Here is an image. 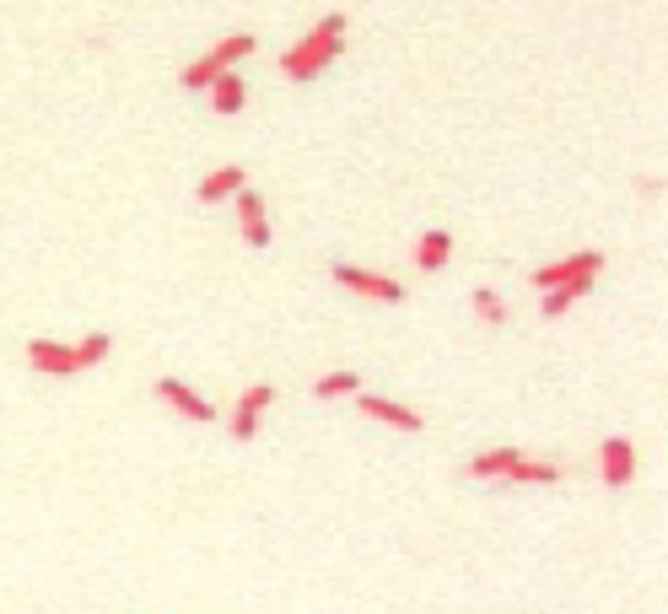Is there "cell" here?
Instances as JSON below:
<instances>
[{"label":"cell","instance_id":"cell-16","mask_svg":"<svg viewBox=\"0 0 668 614\" xmlns=\"http://www.w3.org/2000/svg\"><path fill=\"white\" fill-rule=\"evenodd\" d=\"M350 394H361V378L356 372H330V378L313 383V399H350Z\"/></svg>","mask_w":668,"mask_h":614},{"label":"cell","instance_id":"cell-5","mask_svg":"<svg viewBox=\"0 0 668 614\" xmlns=\"http://www.w3.org/2000/svg\"><path fill=\"white\" fill-rule=\"evenodd\" d=\"M631 474H637V443L604 437V443H599V479H604L609 490H620V485H631Z\"/></svg>","mask_w":668,"mask_h":614},{"label":"cell","instance_id":"cell-13","mask_svg":"<svg viewBox=\"0 0 668 614\" xmlns=\"http://www.w3.org/2000/svg\"><path fill=\"white\" fill-rule=\"evenodd\" d=\"M512 463H517V448H486V453L470 459V474H475V479H506Z\"/></svg>","mask_w":668,"mask_h":614},{"label":"cell","instance_id":"cell-12","mask_svg":"<svg viewBox=\"0 0 668 614\" xmlns=\"http://www.w3.org/2000/svg\"><path fill=\"white\" fill-rule=\"evenodd\" d=\"M448 259H453V238H448V227L421 232V243H415V265H421V270H448Z\"/></svg>","mask_w":668,"mask_h":614},{"label":"cell","instance_id":"cell-3","mask_svg":"<svg viewBox=\"0 0 668 614\" xmlns=\"http://www.w3.org/2000/svg\"><path fill=\"white\" fill-rule=\"evenodd\" d=\"M599 270H604V254L599 248H582V254H571V259H555V265H544V270H534V286L539 292H555V286H593L599 281Z\"/></svg>","mask_w":668,"mask_h":614},{"label":"cell","instance_id":"cell-17","mask_svg":"<svg viewBox=\"0 0 668 614\" xmlns=\"http://www.w3.org/2000/svg\"><path fill=\"white\" fill-rule=\"evenodd\" d=\"M108 350H114V340H108V334H87V340L76 345V361H81V367H98Z\"/></svg>","mask_w":668,"mask_h":614},{"label":"cell","instance_id":"cell-6","mask_svg":"<svg viewBox=\"0 0 668 614\" xmlns=\"http://www.w3.org/2000/svg\"><path fill=\"white\" fill-rule=\"evenodd\" d=\"M270 399H275V388H270V383L243 388V399H237V410H232V437H237V443H254V432H259V421H265Z\"/></svg>","mask_w":668,"mask_h":614},{"label":"cell","instance_id":"cell-4","mask_svg":"<svg viewBox=\"0 0 668 614\" xmlns=\"http://www.w3.org/2000/svg\"><path fill=\"white\" fill-rule=\"evenodd\" d=\"M334 281H339L345 292H356V297H372V303H388V307L404 303V286H399V281H388V276H377V270L334 265Z\"/></svg>","mask_w":668,"mask_h":614},{"label":"cell","instance_id":"cell-19","mask_svg":"<svg viewBox=\"0 0 668 614\" xmlns=\"http://www.w3.org/2000/svg\"><path fill=\"white\" fill-rule=\"evenodd\" d=\"M470 303H475V312H480L486 323H506V307H501V297H491V292H475Z\"/></svg>","mask_w":668,"mask_h":614},{"label":"cell","instance_id":"cell-10","mask_svg":"<svg viewBox=\"0 0 668 614\" xmlns=\"http://www.w3.org/2000/svg\"><path fill=\"white\" fill-rule=\"evenodd\" d=\"M27 361L38 367V372H81V361H76V345H54V340H33L27 345Z\"/></svg>","mask_w":668,"mask_h":614},{"label":"cell","instance_id":"cell-11","mask_svg":"<svg viewBox=\"0 0 668 614\" xmlns=\"http://www.w3.org/2000/svg\"><path fill=\"white\" fill-rule=\"evenodd\" d=\"M361 415L388 421V426H399V432H421V415H415L410 405H394V399H377V394H361Z\"/></svg>","mask_w":668,"mask_h":614},{"label":"cell","instance_id":"cell-2","mask_svg":"<svg viewBox=\"0 0 668 614\" xmlns=\"http://www.w3.org/2000/svg\"><path fill=\"white\" fill-rule=\"evenodd\" d=\"M243 54H254V33H232V38H221V43H216L205 60L183 65V71H178V81H183L189 92H200V87H216L221 76H232V65H237Z\"/></svg>","mask_w":668,"mask_h":614},{"label":"cell","instance_id":"cell-1","mask_svg":"<svg viewBox=\"0 0 668 614\" xmlns=\"http://www.w3.org/2000/svg\"><path fill=\"white\" fill-rule=\"evenodd\" d=\"M339 43H345V11H330L297 49H286L281 54V71L292 76V81H313L324 65H330L334 54H339Z\"/></svg>","mask_w":668,"mask_h":614},{"label":"cell","instance_id":"cell-14","mask_svg":"<svg viewBox=\"0 0 668 614\" xmlns=\"http://www.w3.org/2000/svg\"><path fill=\"white\" fill-rule=\"evenodd\" d=\"M506 479H512V485H555V479H561V469H555V463H544V459H523V453H517V463L506 469Z\"/></svg>","mask_w":668,"mask_h":614},{"label":"cell","instance_id":"cell-7","mask_svg":"<svg viewBox=\"0 0 668 614\" xmlns=\"http://www.w3.org/2000/svg\"><path fill=\"white\" fill-rule=\"evenodd\" d=\"M243 189H248V172L232 162V167H216V172H205L194 194H200V205H221V200H237Z\"/></svg>","mask_w":668,"mask_h":614},{"label":"cell","instance_id":"cell-8","mask_svg":"<svg viewBox=\"0 0 668 614\" xmlns=\"http://www.w3.org/2000/svg\"><path fill=\"white\" fill-rule=\"evenodd\" d=\"M237 227H243V243L248 248H270V216H265V200L254 189L237 194Z\"/></svg>","mask_w":668,"mask_h":614},{"label":"cell","instance_id":"cell-18","mask_svg":"<svg viewBox=\"0 0 668 614\" xmlns=\"http://www.w3.org/2000/svg\"><path fill=\"white\" fill-rule=\"evenodd\" d=\"M577 297H582V286H555V292H544V318H561Z\"/></svg>","mask_w":668,"mask_h":614},{"label":"cell","instance_id":"cell-15","mask_svg":"<svg viewBox=\"0 0 668 614\" xmlns=\"http://www.w3.org/2000/svg\"><path fill=\"white\" fill-rule=\"evenodd\" d=\"M243 103H248V87H243L237 76H221V81L210 87V108H216V114H237Z\"/></svg>","mask_w":668,"mask_h":614},{"label":"cell","instance_id":"cell-9","mask_svg":"<svg viewBox=\"0 0 668 614\" xmlns=\"http://www.w3.org/2000/svg\"><path fill=\"white\" fill-rule=\"evenodd\" d=\"M157 399H167L178 415H189V421H216V405L210 399H200L189 383H178V378H163L157 383Z\"/></svg>","mask_w":668,"mask_h":614}]
</instances>
